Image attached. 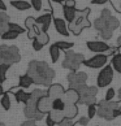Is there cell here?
I'll return each mask as SVG.
<instances>
[{
	"mask_svg": "<svg viewBox=\"0 0 121 126\" xmlns=\"http://www.w3.org/2000/svg\"><path fill=\"white\" fill-rule=\"evenodd\" d=\"M60 53H61V49H60L57 46H56V43H53V44L50 46V56H51L52 63H57L59 61Z\"/></svg>",
	"mask_w": 121,
	"mask_h": 126,
	"instance_id": "cell-25",
	"label": "cell"
},
{
	"mask_svg": "<svg viewBox=\"0 0 121 126\" xmlns=\"http://www.w3.org/2000/svg\"><path fill=\"white\" fill-rule=\"evenodd\" d=\"M13 95H15V99L17 103H24V104H26L31 97V92H26L25 90L21 88V90H17L13 92Z\"/></svg>",
	"mask_w": 121,
	"mask_h": 126,
	"instance_id": "cell-21",
	"label": "cell"
},
{
	"mask_svg": "<svg viewBox=\"0 0 121 126\" xmlns=\"http://www.w3.org/2000/svg\"><path fill=\"white\" fill-rule=\"evenodd\" d=\"M33 49L36 51V52H39V51H42V48H43V44L40 43V42L38 39H33Z\"/></svg>",
	"mask_w": 121,
	"mask_h": 126,
	"instance_id": "cell-38",
	"label": "cell"
},
{
	"mask_svg": "<svg viewBox=\"0 0 121 126\" xmlns=\"http://www.w3.org/2000/svg\"><path fill=\"white\" fill-rule=\"evenodd\" d=\"M4 94V90H3V87H1V85H0V96H1Z\"/></svg>",
	"mask_w": 121,
	"mask_h": 126,
	"instance_id": "cell-49",
	"label": "cell"
},
{
	"mask_svg": "<svg viewBox=\"0 0 121 126\" xmlns=\"http://www.w3.org/2000/svg\"><path fill=\"white\" fill-rule=\"evenodd\" d=\"M96 112H98L96 104H90V105H87V117H89L90 120L95 117Z\"/></svg>",
	"mask_w": 121,
	"mask_h": 126,
	"instance_id": "cell-34",
	"label": "cell"
},
{
	"mask_svg": "<svg viewBox=\"0 0 121 126\" xmlns=\"http://www.w3.org/2000/svg\"><path fill=\"white\" fill-rule=\"evenodd\" d=\"M35 39H38V40L42 44H43V46H46V44H47L48 42H50V36H48V34H47V32H42V34H40L39 36H36Z\"/></svg>",
	"mask_w": 121,
	"mask_h": 126,
	"instance_id": "cell-36",
	"label": "cell"
},
{
	"mask_svg": "<svg viewBox=\"0 0 121 126\" xmlns=\"http://www.w3.org/2000/svg\"><path fill=\"white\" fill-rule=\"evenodd\" d=\"M48 116L51 118H52V121L55 124H60L61 121H64L65 120V114H64V112L63 110H51L50 113H48Z\"/></svg>",
	"mask_w": 121,
	"mask_h": 126,
	"instance_id": "cell-26",
	"label": "cell"
},
{
	"mask_svg": "<svg viewBox=\"0 0 121 126\" xmlns=\"http://www.w3.org/2000/svg\"><path fill=\"white\" fill-rule=\"evenodd\" d=\"M111 64H112L113 70L121 74V53H115L111 59Z\"/></svg>",
	"mask_w": 121,
	"mask_h": 126,
	"instance_id": "cell-27",
	"label": "cell"
},
{
	"mask_svg": "<svg viewBox=\"0 0 121 126\" xmlns=\"http://www.w3.org/2000/svg\"><path fill=\"white\" fill-rule=\"evenodd\" d=\"M89 15H90V9L86 8L83 11H78L77 16L74 18V21L72 24H69V30H70L74 35H80L81 31L85 29V27H90L91 22L89 21Z\"/></svg>",
	"mask_w": 121,
	"mask_h": 126,
	"instance_id": "cell-6",
	"label": "cell"
},
{
	"mask_svg": "<svg viewBox=\"0 0 121 126\" xmlns=\"http://www.w3.org/2000/svg\"><path fill=\"white\" fill-rule=\"evenodd\" d=\"M33 83H34V81H33V78L27 73L22 74V76L20 77V79H18V86L22 87V88H29Z\"/></svg>",
	"mask_w": 121,
	"mask_h": 126,
	"instance_id": "cell-24",
	"label": "cell"
},
{
	"mask_svg": "<svg viewBox=\"0 0 121 126\" xmlns=\"http://www.w3.org/2000/svg\"><path fill=\"white\" fill-rule=\"evenodd\" d=\"M51 1H53V3H57V4H61V3H65L67 0H51Z\"/></svg>",
	"mask_w": 121,
	"mask_h": 126,
	"instance_id": "cell-46",
	"label": "cell"
},
{
	"mask_svg": "<svg viewBox=\"0 0 121 126\" xmlns=\"http://www.w3.org/2000/svg\"><path fill=\"white\" fill-rule=\"evenodd\" d=\"M59 126H76V122H73V120H69V118H65L64 121L59 124Z\"/></svg>",
	"mask_w": 121,
	"mask_h": 126,
	"instance_id": "cell-39",
	"label": "cell"
},
{
	"mask_svg": "<svg viewBox=\"0 0 121 126\" xmlns=\"http://www.w3.org/2000/svg\"><path fill=\"white\" fill-rule=\"evenodd\" d=\"M117 97H119V100L121 101V87L119 88V91H117Z\"/></svg>",
	"mask_w": 121,
	"mask_h": 126,
	"instance_id": "cell-47",
	"label": "cell"
},
{
	"mask_svg": "<svg viewBox=\"0 0 121 126\" xmlns=\"http://www.w3.org/2000/svg\"><path fill=\"white\" fill-rule=\"evenodd\" d=\"M9 68H11V65L0 64V82H4L7 79V72Z\"/></svg>",
	"mask_w": 121,
	"mask_h": 126,
	"instance_id": "cell-33",
	"label": "cell"
},
{
	"mask_svg": "<svg viewBox=\"0 0 121 126\" xmlns=\"http://www.w3.org/2000/svg\"><path fill=\"white\" fill-rule=\"evenodd\" d=\"M0 11H3V12L7 11V5H5V3H4L3 0H0Z\"/></svg>",
	"mask_w": 121,
	"mask_h": 126,
	"instance_id": "cell-45",
	"label": "cell"
},
{
	"mask_svg": "<svg viewBox=\"0 0 121 126\" xmlns=\"http://www.w3.org/2000/svg\"><path fill=\"white\" fill-rule=\"evenodd\" d=\"M78 94H80V104H96V94H98V87L95 86H87L86 83L78 85L73 87Z\"/></svg>",
	"mask_w": 121,
	"mask_h": 126,
	"instance_id": "cell-5",
	"label": "cell"
},
{
	"mask_svg": "<svg viewBox=\"0 0 121 126\" xmlns=\"http://www.w3.org/2000/svg\"><path fill=\"white\" fill-rule=\"evenodd\" d=\"M83 61H85V56L82 53H76L73 51H65V57L63 61V68L68 69L70 72H76L80 69L81 65H83Z\"/></svg>",
	"mask_w": 121,
	"mask_h": 126,
	"instance_id": "cell-7",
	"label": "cell"
},
{
	"mask_svg": "<svg viewBox=\"0 0 121 126\" xmlns=\"http://www.w3.org/2000/svg\"><path fill=\"white\" fill-rule=\"evenodd\" d=\"M64 109H65V100L63 97L52 100V110H63L64 112Z\"/></svg>",
	"mask_w": 121,
	"mask_h": 126,
	"instance_id": "cell-29",
	"label": "cell"
},
{
	"mask_svg": "<svg viewBox=\"0 0 121 126\" xmlns=\"http://www.w3.org/2000/svg\"><path fill=\"white\" fill-rule=\"evenodd\" d=\"M18 35H20L18 32L11 31V30H7L5 32H4V34L1 35V39H3V40H13V39H16Z\"/></svg>",
	"mask_w": 121,
	"mask_h": 126,
	"instance_id": "cell-31",
	"label": "cell"
},
{
	"mask_svg": "<svg viewBox=\"0 0 121 126\" xmlns=\"http://www.w3.org/2000/svg\"><path fill=\"white\" fill-rule=\"evenodd\" d=\"M77 9L76 8H70V7H67L64 5L63 7V13H64V20L69 22V24H72V22L74 21V18H76L77 16Z\"/></svg>",
	"mask_w": 121,
	"mask_h": 126,
	"instance_id": "cell-20",
	"label": "cell"
},
{
	"mask_svg": "<svg viewBox=\"0 0 121 126\" xmlns=\"http://www.w3.org/2000/svg\"><path fill=\"white\" fill-rule=\"evenodd\" d=\"M96 107H98V112L96 114L99 117L104 118L107 121H111L113 120V112L115 109H117L120 107V103L119 101H105V100H102L99 103H96Z\"/></svg>",
	"mask_w": 121,
	"mask_h": 126,
	"instance_id": "cell-8",
	"label": "cell"
},
{
	"mask_svg": "<svg viewBox=\"0 0 121 126\" xmlns=\"http://www.w3.org/2000/svg\"><path fill=\"white\" fill-rule=\"evenodd\" d=\"M117 46H119V47H121V35L117 38Z\"/></svg>",
	"mask_w": 121,
	"mask_h": 126,
	"instance_id": "cell-48",
	"label": "cell"
},
{
	"mask_svg": "<svg viewBox=\"0 0 121 126\" xmlns=\"http://www.w3.org/2000/svg\"><path fill=\"white\" fill-rule=\"evenodd\" d=\"M53 25H55V29L59 32L60 35H64V36H69V30H68V26L65 24V21L61 20V18H53Z\"/></svg>",
	"mask_w": 121,
	"mask_h": 126,
	"instance_id": "cell-17",
	"label": "cell"
},
{
	"mask_svg": "<svg viewBox=\"0 0 121 126\" xmlns=\"http://www.w3.org/2000/svg\"><path fill=\"white\" fill-rule=\"evenodd\" d=\"M119 109H120V112H121V104H120V107H119Z\"/></svg>",
	"mask_w": 121,
	"mask_h": 126,
	"instance_id": "cell-51",
	"label": "cell"
},
{
	"mask_svg": "<svg viewBox=\"0 0 121 126\" xmlns=\"http://www.w3.org/2000/svg\"><path fill=\"white\" fill-rule=\"evenodd\" d=\"M0 105L3 107L4 110H9L11 109V96H9L8 92H4L1 95V99H0Z\"/></svg>",
	"mask_w": 121,
	"mask_h": 126,
	"instance_id": "cell-28",
	"label": "cell"
},
{
	"mask_svg": "<svg viewBox=\"0 0 121 126\" xmlns=\"http://www.w3.org/2000/svg\"><path fill=\"white\" fill-rule=\"evenodd\" d=\"M113 68L111 66V65H105L103 69H100L99 74H98L96 77V85L98 87H107L111 85V82H112L113 79Z\"/></svg>",
	"mask_w": 121,
	"mask_h": 126,
	"instance_id": "cell-9",
	"label": "cell"
},
{
	"mask_svg": "<svg viewBox=\"0 0 121 126\" xmlns=\"http://www.w3.org/2000/svg\"><path fill=\"white\" fill-rule=\"evenodd\" d=\"M63 99L65 100V103H73V104H77V103L80 101V94H78L74 88H68V90L65 91Z\"/></svg>",
	"mask_w": 121,
	"mask_h": 126,
	"instance_id": "cell-18",
	"label": "cell"
},
{
	"mask_svg": "<svg viewBox=\"0 0 121 126\" xmlns=\"http://www.w3.org/2000/svg\"><path fill=\"white\" fill-rule=\"evenodd\" d=\"M56 46L61 49V51H69L73 46H74V43H72V42H64V40H59V42H56Z\"/></svg>",
	"mask_w": 121,
	"mask_h": 126,
	"instance_id": "cell-30",
	"label": "cell"
},
{
	"mask_svg": "<svg viewBox=\"0 0 121 126\" xmlns=\"http://www.w3.org/2000/svg\"><path fill=\"white\" fill-rule=\"evenodd\" d=\"M11 5L18 11H27L31 8V4L25 1V0H11Z\"/></svg>",
	"mask_w": 121,
	"mask_h": 126,
	"instance_id": "cell-23",
	"label": "cell"
},
{
	"mask_svg": "<svg viewBox=\"0 0 121 126\" xmlns=\"http://www.w3.org/2000/svg\"><path fill=\"white\" fill-rule=\"evenodd\" d=\"M0 126H4V124H3V122H0Z\"/></svg>",
	"mask_w": 121,
	"mask_h": 126,
	"instance_id": "cell-50",
	"label": "cell"
},
{
	"mask_svg": "<svg viewBox=\"0 0 121 126\" xmlns=\"http://www.w3.org/2000/svg\"><path fill=\"white\" fill-rule=\"evenodd\" d=\"M86 47L89 48V51H91L94 53H104L111 49L109 44H107L103 40H89L86 43Z\"/></svg>",
	"mask_w": 121,
	"mask_h": 126,
	"instance_id": "cell-13",
	"label": "cell"
},
{
	"mask_svg": "<svg viewBox=\"0 0 121 126\" xmlns=\"http://www.w3.org/2000/svg\"><path fill=\"white\" fill-rule=\"evenodd\" d=\"M65 5L70 7V8H76V1H74V0H67V1H65Z\"/></svg>",
	"mask_w": 121,
	"mask_h": 126,
	"instance_id": "cell-44",
	"label": "cell"
},
{
	"mask_svg": "<svg viewBox=\"0 0 121 126\" xmlns=\"http://www.w3.org/2000/svg\"><path fill=\"white\" fill-rule=\"evenodd\" d=\"M64 114L65 118L73 120L76 116L78 114V108L77 104H73V103H65V109H64Z\"/></svg>",
	"mask_w": 121,
	"mask_h": 126,
	"instance_id": "cell-19",
	"label": "cell"
},
{
	"mask_svg": "<svg viewBox=\"0 0 121 126\" xmlns=\"http://www.w3.org/2000/svg\"><path fill=\"white\" fill-rule=\"evenodd\" d=\"M8 24H9V16L5 12L0 11V36L8 30Z\"/></svg>",
	"mask_w": 121,
	"mask_h": 126,
	"instance_id": "cell-22",
	"label": "cell"
},
{
	"mask_svg": "<svg viewBox=\"0 0 121 126\" xmlns=\"http://www.w3.org/2000/svg\"><path fill=\"white\" fill-rule=\"evenodd\" d=\"M67 79H68V88H73V87H76V86H78V85H83V83H86V81H87V74L85 73V72H78V70H76V72H70L68 74V77H67Z\"/></svg>",
	"mask_w": 121,
	"mask_h": 126,
	"instance_id": "cell-11",
	"label": "cell"
},
{
	"mask_svg": "<svg viewBox=\"0 0 121 126\" xmlns=\"http://www.w3.org/2000/svg\"><path fill=\"white\" fill-rule=\"evenodd\" d=\"M27 74L33 78L36 85L51 86L55 78V70L46 61L40 60H31L27 66Z\"/></svg>",
	"mask_w": 121,
	"mask_h": 126,
	"instance_id": "cell-1",
	"label": "cell"
},
{
	"mask_svg": "<svg viewBox=\"0 0 121 126\" xmlns=\"http://www.w3.org/2000/svg\"><path fill=\"white\" fill-rule=\"evenodd\" d=\"M21 126H36V121L35 120H26L22 122Z\"/></svg>",
	"mask_w": 121,
	"mask_h": 126,
	"instance_id": "cell-41",
	"label": "cell"
},
{
	"mask_svg": "<svg viewBox=\"0 0 121 126\" xmlns=\"http://www.w3.org/2000/svg\"><path fill=\"white\" fill-rule=\"evenodd\" d=\"M46 125H47V126H55L56 124L53 122V121H52V118H51L50 116H47V117H46Z\"/></svg>",
	"mask_w": 121,
	"mask_h": 126,
	"instance_id": "cell-42",
	"label": "cell"
},
{
	"mask_svg": "<svg viewBox=\"0 0 121 126\" xmlns=\"http://www.w3.org/2000/svg\"><path fill=\"white\" fill-rule=\"evenodd\" d=\"M25 26L27 29V38L29 39H35L36 36H39L43 32L40 29V26L36 24L34 17H27L25 20Z\"/></svg>",
	"mask_w": 121,
	"mask_h": 126,
	"instance_id": "cell-12",
	"label": "cell"
},
{
	"mask_svg": "<svg viewBox=\"0 0 121 126\" xmlns=\"http://www.w3.org/2000/svg\"><path fill=\"white\" fill-rule=\"evenodd\" d=\"M21 55L20 49L16 46H0V64L5 65H13L16 63H20Z\"/></svg>",
	"mask_w": 121,
	"mask_h": 126,
	"instance_id": "cell-4",
	"label": "cell"
},
{
	"mask_svg": "<svg viewBox=\"0 0 121 126\" xmlns=\"http://www.w3.org/2000/svg\"><path fill=\"white\" fill-rule=\"evenodd\" d=\"M30 4L35 11H42V7H43V1L42 0H30Z\"/></svg>",
	"mask_w": 121,
	"mask_h": 126,
	"instance_id": "cell-37",
	"label": "cell"
},
{
	"mask_svg": "<svg viewBox=\"0 0 121 126\" xmlns=\"http://www.w3.org/2000/svg\"><path fill=\"white\" fill-rule=\"evenodd\" d=\"M47 95V91L40 90V88H35V90L31 91V97L30 100L25 104L24 107V114L27 120H35L39 121L44 117V114L38 109V100L42 96Z\"/></svg>",
	"mask_w": 121,
	"mask_h": 126,
	"instance_id": "cell-3",
	"label": "cell"
},
{
	"mask_svg": "<svg viewBox=\"0 0 121 126\" xmlns=\"http://www.w3.org/2000/svg\"><path fill=\"white\" fill-rule=\"evenodd\" d=\"M38 109L42 112L43 114L46 113H50L51 110H52V99L48 97V95H44L42 96L40 99L38 100Z\"/></svg>",
	"mask_w": 121,
	"mask_h": 126,
	"instance_id": "cell-15",
	"label": "cell"
},
{
	"mask_svg": "<svg viewBox=\"0 0 121 126\" xmlns=\"http://www.w3.org/2000/svg\"><path fill=\"white\" fill-rule=\"evenodd\" d=\"M109 0H91V3L92 4H95V5H100V4H105V3H108Z\"/></svg>",
	"mask_w": 121,
	"mask_h": 126,
	"instance_id": "cell-43",
	"label": "cell"
},
{
	"mask_svg": "<svg viewBox=\"0 0 121 126\" xmlns=\"http://www.w3.org/2000/svg\"><path fill=\"white\" fill-rule=\"evenodd\" d=\"M65 94V90L61 85H57V83H52L51 86H48L47 90V95L51 99H59V97H63Z\"/></svg>",
	"mask_w": 121,
	"mask_h": 126,
	"instance_id": "cell-14",
	"label": "cell"
},
{
	"mask_svg": "<svg viewBox=\"0 0 121 126\" xmlns=\"http://www.w3.org/2000/svg\"><path fill=\"white\" fill-rule=\"evenodd\" d=\"M116 95H117V92H116L113 88L111 87V88H108V90L105 91V97H104V100H105V101H112L113 97H115Z\"/></svg>",
	"mask_w": 121,
	"mask_h": 126,
	"instance_id": "cell-35",
	"label": "cell"
},
{
	"mask_svg": "<svg viewBox=\"0 0 121 126\" xmlns=\"http://www.w3.org/2000/svg\"><path fill=\"white\" fill-rule=\"evenodd\" d=\"M36 24L40 26V29L43 32H47L48 27L51 25V21H52V17H51V13H44V15L39 16L38 18H35Z\"/></svg>",
	"mask_w": 121,
	"mask_h": 126,
	"instance_id": "cell-16",
	"label": "cell"
},
{
	"mask_svg": "<svg viewBox=\"0 0 121 126\" xmlns=\"http://www.w3.org/2000/svg\"><path fill=\"white\" fill-rule=\"evenodd\" d=\"M8 30L18 32V34H24V32H25L24 27L20 26V25H17V24H13V22H9V24H8Z\"/></svg>",
	"mask_w": 121,
	"mask_h": 126,
	"instance_id": "cell-32",
	"label": "cell"
},
{
	"mask_svg": "<svg viewBox=\"0 0 121 126\" xmlns=\"http://www.w3.org/2000/svg\"><path fill=\"white\" fill-rule=\"evenodd\" d=\"M89 122H90V118L89 117H80V120H78L76 124H80L82 126H86V125H89Z\"/></svg>",
	"mask_w": 121,
	"mask_h": 126,
	"instance_id": "cell-40",
	"label": "cell"
},
{
	"mask_svg": "<svg viewBox=\"0 0 121 126\" xmlns=\"http://www.w3.org/2000/svg\"><path fill=\"white\" fill-rule=\"evenodd\" d=\"M107 63H108V55L104 53H98L95 56H92L91 59H85L83 65L87 68H92V69H103Z\"/></svg>",
	"mask_w": 121,
	"mask_h": 126,
	"instance_id": "cell-10",
	"label": "cell"
},
{
	"mask_svg": "<svg viewBox=\"0 0 121 126\" xmlns=\"http://www.w3.org/2000/svg\"><path fill=\"white\" fill-rule=\"evenodd\" d=\"M120 26V22L116 17L112 16L109 9H103L100 13V17H98L94 21V27L98 30L100 38L108 40L112 38L113 31Z\"/></svg>",
	"mask_w": 121,
	"mask_h": 126,
	"instance_id": "cell-2",
	"label": "cell"
}]
</instances>
